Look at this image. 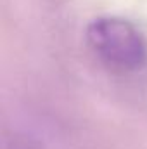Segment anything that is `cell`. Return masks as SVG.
Instances as JSON below:
<instances>
[{
	"mask_svg": "<svg viewBox=\"0 0 147 149\" xmlns=\"http://www.w3.org/2000/svg\"><path fill=\"white\" fill-rule=\"evenodd\" d=\"M10 149H24V148H19V144H14V146H12Z\"/></svg>",
	"mask_w": 147,
	"mask_h": 149,
	"instance_id": "cell-2",
	"label": "cell"
},
{
	"mask_svg": "<svg viewBox=\"0 0 147 149\" xmlns=\"http://www.w3.org/2000/svg\"><path fill=\"white\" fill-rule=\"evenodd\" d=\"M85 35L95 57L112 71L133 73L147 64V40L128 19L95 17L88 23Z\"/></svg>",
	"mask_w": 147,
	"mask_h": 149,
	"instance_id": "cell-1",
	"label": "cell"
}]
</instances>
